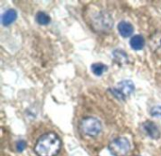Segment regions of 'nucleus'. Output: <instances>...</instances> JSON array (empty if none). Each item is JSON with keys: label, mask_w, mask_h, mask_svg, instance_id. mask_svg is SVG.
I'll list each match as a JSON object with an SVG mask.
<instances>
[{"label": "nucleus", "mask_w": 161, "mask_h": 156, "mask_svg": "<svg viewBox=\"0 0 161 156\" xmlns=\"http://www.w3.org/2000/svg\"><path fill=\"white\" fill-rule=\"evenodd\" d=\"M61 141L55 133H47L42 136L34 148L38 156H56L60 151Z\"/></svg>", "instance_id": "1"}, {"label": "nucleus", "mask_w": 161, "mask_h": 156, "mask_svg": "<svg viewBox=\"0 0 161 156\" xmlns=\"http://www.w3.org/2000/svg\"><path fill=\"white\" fill-rule=\"evenodd\" d=\"M113 58L118 64H120V66L125 64L128 61V56L126 53L122 49H117L113 52Z\"/></svg>", "instance_id": "10"}, {"label": "nucleus", "mask_w": 161, "mask_h": 156, "mask_svg": "<svg viewBox=\"0 0 161 156\" xmlns=\"http://www.w3.org/2000/svg\"><path fill=\"white\" fill-rule=\"evenodd\" d=\"M134 90L135 85L131 80H124L120 82L116 87L109 89V91L119 100H125L134 92Z\"/></svg>", "instance_id": "3"}, {"label": "nucleus", "mask_w": 161, "mask_h": 156, "mask_svg": "<svg viewBox=\"0 0 161 156\" xmlns=\"http://www.w3.org/2000/svg\"><path fill=\"white\" fill-rule=\"evenodd\" d=\"M145 45V40L142 35H135L130 39V46L136 51L142 50Z\"/></svg>", "instance_id": "9"}, {"label": "nucleus", "mask_w": 161, "mask_h": 156, "mask_svg": "<svg viewBox=\"0 0 161 156\" xmlns=\"http://www.w3.org/2000/svg\"><path fill=\"white\" fill-rule=\"evenodd\" d=\"M150 48L152 51L158 56L161 57V31L155 33L151 38L149 41Z\"/></svg>", "instance_id": "6"}, {"label": "nucleus", "mask_w": 161, "mask_h": 156, "mask_svg": "<svg viewBox=\"0 0 161 156\" xmlns=\"http://www.w3.org/2000/svg\"><path fill=\"white\" fill-rule=\"evenodd\" d=\"M108 150L113 156H125L130 152V143L125 137H117L109 143Z\"/></svg>", "instance_id": "4"}, {"label": "nucleus", "mask_w": 161, "mask_h": 156, "mask_svg": "<svg viewBox=\"0 0 161 156\" xmlns=\"http://www.w3.org/2000/svg\"><path fill=\"white\" fill-rule=\"evenodd\" d=\"M17 18V12L15 9H8L4 12V14L2 15V18H1V22H2V24L5 25V26H8V25H10Z\"/></svg>", "instance_id": "8"}, {"label": "nucleus", "mask_w": 161, "mask_h": 156, "mask_svg": "<svg viewBox=\"0 0 161 156\" xmlns=\"http://www.w3.org/2000/svg\"><path fill=\"white\" fill-rule=\"evenodd\" d=\"M151 115L153 117H158L161 116V106H155L151 109Z\"/></svg>", "instance_id": "14"}, {"label": "nucleus", "mask_w": 161, "mask_h": 156, "mask_svg": "<svg viewBox=\"0 0 161 156\" xmlns=\"http://www.w3.org/2000/svg\"><path fill=\"white\" fill-rule=\"evenodd\" d=\"M80 131L89 137H96L102 131V124L100 121L93 117H87L80 121Z\"/></svg>", "instance_id": "2"}, {"label": "nucleus", "mask_w": 161, "mask_h": 156, "mask_svg": "<svg viewBox=\"0 0 161 156\" xmlns=\"http://www.w3.org/2000/svg\"><path fill=\"white\" fill-rule=\"evenodd\" d=\"M142 128L145 134L148 135L151 138L158 139L160 137V130L155 122L147 121L144 123H142Z\"/></svg>", "instance_id": "5"}, {"label": "nucleus", "mask_w": 161, "mask_h": 156, "mask_svg": "<svg viewBox=\"0 0 161 156\" xmlns=\"http://www.w3.org/2000/svg\"><path fill=\"white\" fill-rule=\"evenodd\" d=\"M36 21L38 24H40L42 25H46L50 23L51 18L47 13H45L43 11H40L36 14Z\"/></svg>", "instance_id": "11"}, {"label": "nucleus", "mask_w": 161, "mask_h": 156, "mask_svg": "<svg viewBox=\"0 0 161 156\" xmlns=\"http://www.w3.org/2000/svg\"><path fill=\"white\" fill-rule=\"evenodd\" d=\"M25 147H26V144H25V142L24 140H19V141H17V143H16V150H17L19 153L23 152V151L25 149Z\"/></svg>", "instance_id": "13"}, {"label": "nucleus", "mask_w": 161, "mask_h": 156, "mask_svg": "<svg viewBox=\"0 0 161 156\" xmlns=\"http://www.w3.org/2000/svg\"><path fill=\"white\" fill-rule=\"evenodd\" d=\"M118 30H119V33L124 38H128L133 34L134 27L130 23H128L126 21H122L118 24Z\"/></svg>", "instance_id": "7"}, {"label": "nucleus", "mask_w": 161, "mask_h": 156, "mask_svg": "<svg viewBox=\"0 0 161 156\" xmlns=\"http://www.w3.org/2000/svg\"><path fill=\"white\" fill-rule=\"evenodd\" d=\"M107 70L108 66L103 63H93L92 65V72L97 76H101Z\"/></svg>", "instance_id": "12"}]
</instances>
